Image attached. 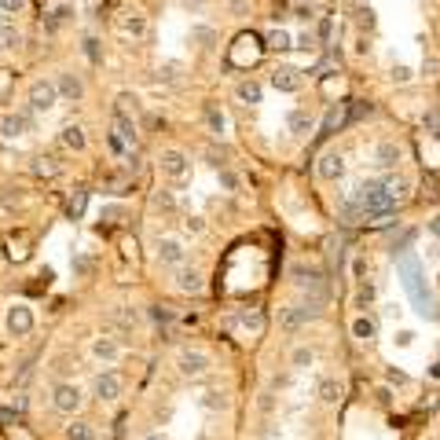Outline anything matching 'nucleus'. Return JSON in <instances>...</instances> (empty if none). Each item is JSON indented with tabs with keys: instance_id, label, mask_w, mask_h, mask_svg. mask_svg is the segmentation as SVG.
<instances>
[{
	"instance_id": "9d476101",
	"label": "nucleus",
	"mask_w": 440,
	"mask_h": 440,
	"mask_svg": "<svg viewBox=\"0 0 440 440\" xmlns=\"http://www.w3.org/2000/svg\"><path fill=\"white\" fill-rule=\"evenodd\" d=\"M55 88H59L62 100H70V103L85 100V81H81V74H74V70H62V74L55 77Z\"/></svg>"
},
{
	"instance_id": "a878e982",
	"label": "nucleus",
	"mask_w": 440,
	"mask_h": 440,
	"mask_svg": "<svg viewBox=\"0 0 440 440\" xmlns=\"http://www.w3.org/2000/svg\"><path fill=\"white\" fill-rule=\"evenodd\" d=\"M235 95H239L242 103H260V95H265V92H260V85H257V81H239Z\"/></svg>"
},
{
	"instance_id": "b1692460",
	"label": "nucleus",
	"mask_w": 440,
	"mask_h": 440,
	"mask_svg": "<svg viewBox=\"0 0 440 440\" xmlns=\"http://www.w3.org/2000/svg\"><path fill=\"white\" fill-rule=\"evenodd\" d=\"M191 44L213 48V44H217V29H213V26H191Z\"/></svg>"
},
{
	"instance_id": "2f4dec72",
	"label": "nucleus",
	"mask_w": 440,
	"mask_h": 440,
	"mask_svg": "<svg viewBox=\"0 0 440 440\" xmlns=\"http://www.w3.org/2000/svg\"><path fill=\"white\" fill-rule=\"evenodd\" d=\"M202 407H206V411H224V407H227V396L220 393V389H209V393L202 396Z\"/></svg>"
},
{
	"instance_id": "58836bf2",
	"label": "nucleus",
	"mask_w": 440,
	"mask_h": 440,
	"mask_svg": "<svg viewBox=\"0 0 440 440\" xmlns=\"http://www.w3.org/2000/svg\"><path fill=\"white\" fill-rule=\"evenodd\" d=\"M422 125H426L429 133H436V128H440V114H436V110H426V114H422Z\"/></svg>"
},
{
	"instance_id": "a19ab883",
	"label": "nucleus",
	"mask_w": 440,
	"mask_h": 440,
	"mask_svg": "<svg viewBox=\"0 0 440 440\" xmlns=\"http://www.w3.org/2000/svg\"><path fill=\"white\" fill-rule=\"evenodd\" d=\"M0 8H4L8 15H19L26 8V0H0Z\"/></svg>"
},
{
	"instance_id": "2eb2a0df",
	"label": "nucleus",
	"mask_w": 440,
	"mask_h": 440,
	"mask_svg": "<svg viewBox=\"0 0 440 440\" xmlns=\"http://www.w3.org/2000/svg\"><path fill=\"white\" fill-rule=\"evenodd\" d=\"M92 356H95V360H100V364H118L121 360V345H118V341H114V338H95L92 341Z\"/></svg>"
},
{
	"instance_id": "f03ea898",
	"label": "nucleus",
	"mask_w": 440,
	"mask_h": 440,
	"mask_svg": "<svg viewBox=\"0 0 440 440\" xmlns=\"http://www.w3.org/2000/svg\"><path fill=\"white\" fill-rule=\"evenodd\" d=\"M81 404H85V393H81V385L74 382H59L52 389V407L59 415H77L81 411Z\"/></svg>"
},
{
	"instance_id": "423d86ee",
	"label": "nucleus",
	"mask_w": 440,
	"mask_h": 440,
	"mask_svg": "<svg viewBox=\"0 0 440 440\" xmlns=\"http://www.w3.org/2000/svg\"><path fill=\"white\" fill-rule=\"evenodd\" d=\"M176 371H180L184 378H202V374L209 371V356L199 352V349H184L180 356H176Z\"/></svg>"
},
{
	"instance_id": "864d4df0",
	"label": "nucleus",
	"mask_w": 440,
	"mask_h": 440,
	"mask_svg": "<svg viewBox=\"0 0 440 440\" xmlns=\"http://www.w3.org/2000/svg\"><path fill=\"white\" fill-rule=\"evenodd\" d=\"M143 440H166V436H158V433H147Z\"/></svg>"
},
{
	"instance_id": "3c124183",
	"label": "nucleus",
	"mask_w": 440,
	"mask_h": 440,
	"mask_svg": "<svg viewBox=\"0 0 440 440\" xmlns=\"http://www.w3.org/2000/svg\"><path fill=\"white\" fill-rule=\"evenodd\" d=\"M429 232H433V235H436V239H440V213H436V217H433V220H429Z\"/></svg>"
},
{
	"instance_id": "f8f14e48",
	"label": "nucleus",
	"mask_w": 440,
	"mask_h": 440,
	"mask_svg": "<svg viewBox=\"0 0 440 440\" xmlns=\"http://www.w3.org/2000/svg\"><path fill=\"white\" fill-rule=\"evenodd\" d=\"M118 29H121L125 37H133V41H147V34H151V22H147V15L128 11V15H121Z\"/></svg>"
},
{
	"instance_id": "8fccbe9b",
	"label": "nucleus",
	"mask_w": 440,
	"mask_h": 440,
	"mask_svg": "<svg viewBox=\"0 0 440 440\" xmlns=\"http://www.w3.org/2000/svg\"><path fill=\"white\" fill-rule=\"evenodd\" d=\"M319 37H323V41L331 37V19H323V22H319Z\"/></svg>"
},
{
	"instance_id": "4c0bfd02",
	"label": "nucleus",
	"mask_w": 440,
	"mask_h": 440,
	"mask_svg": "<svg viewBox=\"0 0 440 440\" xmlns=\"http://www.w3.org/2000/svg\"><path fill=\"white\" fill-rule=\"evenodd\" d=\"M371 298H374V286H371V283H360V293H356V305L364 308V305H371Z\"/></svg>"
},
{
	"instance_id": "f257e3e1",
	"label": "nucleus",
	"mask_w": 440,
	"mask_h": 440,
	"mask_svg": "<svg viewBox=\"0 0 440 440\" xmlns=\"http://www.w3.org/2000/svg\"><path fill=\"white\" fill-rule=\"evenodd\" d=\"M154 257H158V265H166V268H184L187 246L176 235H158L154 239Z\"/></svg>"
},
{
	"instance_id": "f3484780",
	"label": "nucleus",
	"mask_w": 440,
	"mask_h": 440,
	"mask_svg": "<svg viewBox=\"0 0 440 440\" xmlns=\"http://www.w3.org/2000/svg\"><path fill=\"white\" fill-rule=\"evenodd\" d=\"M110 133H118L128 147L136 151V143H140V128H136V121L133 118H114V125H110Z\"/></svg>"
},
{
	"instance_id": "9b49d317",
	"label": "nucleus",
	"mask_w": 440,
	"mask_h": 440,
	"mask_svg": "<svg viewBox=\"0 0 440 440\" xmlns=\"http://www.w3.org/2000/svg\"><path fill=\"white\" fill-rule=\"evenodd\" d=\"M404 161V147L393 143V140H382L378 147H374V166L378 169H396Z\"/></svg>"
},
{
	"instance_id": "c756f323",
	"label": "nucleus",
	"mask_w": 440,
	"mask_h": 440,
	"mask_svg": "<svg viewBox=\"0 0 440 440\" xmlns=\"http://www.w3.org/2000/svg\"><path fill=\"white\" fill-rule=\"evenodd\" d=\"M268 48H272V52H290L293 37L286 34V29H272V34H268Z\"/></svg>"
},
{
	"instance_id": "ddd939ff",
	"label": "nucleus",
	"mask_w": 440,
	"mask_h": 440,
	"mask_svg": "<svg viewBox=\"0 0 440 440\" xmlns=\"http://www.w3.org/2000/svg\"><path fill=\"white\" fill-rule=\"evenodd\" d=\"M316 173H319V180H327V184H334V180H341L345 176V158H341L338 151H327L319 158V166H316Z\"/></svg>"
},
{
	"instance_id": "603ef678",
	"label": "nucleus",
	"mask_w": 440,
	"mask_h": 440,
	"mask_svg": "<svg viewBox=\"0 0 440 440\" xmlns=\"http://www.w3.org/2000/svg\"><path fill=\"white\" fill-rule=\"evenodd\" d=\"M429 374H433V378H440V360H436V364L429 367Z\"/></svg>"
},
{
	"instance_id": "bb28decb",
	"label": "nucleus",
	"mask_w": 440,
	"mask_h": 440,
	"mask_svg": "<svg viewBox=\"0 0 440 440\" xmlns=\"http://www.w3.org/2000/svg\"><path fill=\"white\" fill-rule=\"evenodd\" d=\"M319 400H323V404H338V400H341L338 378H319Z\"/></svg>"
},
{
	"instance_id": "412c9836",
	"label": "nucleus",
	"mask_w": 440,
	"mask_h": 440,
	"mask_svg": "<svg viewBox=\"0 0 440 440\" xmlns=\"http://www.w3.org/2000/svg\"><path fill=\"white\" fill-rule=\"evenodd\" d=\"M59 143L67 147V151H85V128H81V125H67L59 133Z\"/></svg>"
},
{
	"instance_id": "dca6fc26",
	"label": "nucleus",
	"mask_w": 440,
	"mask_h": 440,
	"mask_svg": "<svg viewBox=\"0 0 440 440\" xmlns=\"http://www.w3.org/2000/svg\"><path fill=\"white\" fill-rule=\"evenodd\" d=\"M272 88L298 92V88H301V74L293 70V67H275V70H272Z\"/></svg>"
},
{
	"instance_id": "72a5a7b5",
	"label": "nucleus",
	"mask_w": 440,
	"mask_h": 440,
	"mask_svg": "<svg viewBox=\"0 0 440 440\" xmlns=\"http://www.w3.org/2000/svg\"><path fill=\"white\" fill-rule=\"evenodd\" d=\"M85 202H88V191H85V187H77V191H74V199H70V206H67V213L77 220L81 213H85Z\"/></svg>"
},
{
	"instance_id": "39448f33",
	"label": "nucleus",
	"mask_w": 440,
	"mask_h": 440,
	"mask_svg": "<svg viewBox=\"0 0 440 440\" xmlns=\"http://www.w3.org/2000/svg\"><path fill=\"white\" fill-rule=\"evenodd\" d=\"M121 389H125L121 374L103 371V374H95V382H92V396H95V400H103V404H114V400L121 396Z\"/></svg>"
},
{
	"instance_id": "a211bd4d",
	"label": "nucleus",
	"mask_w": 440,
	"mask_h": 440,
	"mask_svg": "<svg viewBox=\"0 0 440 440\" xmlns=\"http://www.w3.org/2000/svg\"><path fill=\"white\" fill-rule=\"evenodd\" d=\"M29 169H34V176H41V180H52V176H59V161L52 154H37L34 161H29Z\"/></svg>"
},
{
	"instance_id": "ea45409f",
	"label": "nucleus",
	"mask_w": 440,
	"mask_h": 440,
	"mask_svg": "<svg viewBox=\"0 0 440 440\" xmlns=\"http://www.w3.org/2000/svg\"><path fill=\"white\" fill-rule=\"evenodd\" d=\"M184 227L191 235H199V232H206V224H202V217H184Z\"/></svg>"
},
{
	"instance_id": "6e6552de",
	"label": "nucleus",
	"mask_w": 440,
	"mask_h": 440,
	"mask_svg": "<svg viewBox=\"0 0 440 440\" xmlns=\"http://www.w3.org/2000/svg\"><path fill=\"white\" fill-rule=\"evenodd\" d=\"M8 334H15V338H26L29 331H34V308L29 305H15V308H8Z\"/></svg>"
},
{
	"instance_id": "6ab92c4d",
	"label": "nucleus",
	"mask_w": 440,
	"mask_h": 440,
	"mask_svg": "<svg viewBox=\"0 0 440 440\" xmlns=\"http://www.w3.org/2000/svg\"><path fill=\"white\" fill-rule=\"evenodd\" d=\"M136 114H140V100L133 92H121L118 100H114V118H133L136 121Z\"/></svg>"
},
{
	"instance_id": "0eeeda50",
	"label": "nucleus",
	"mask_w": 440,
	"mask_h": 440,
	"mask_svg": "<svg viewBox=\"0 0 440 440\" xmlns=\"http://www.w3.org/2000/svg\"><path fill=\"white\" fill-rule=\"evenodd\" d=\"M55 100H59V88H55V81H34V85H29V107L34 110H52L55 107Z\"/></svg>"
},
{
	"instance_id": "c9c22d12",
	"label": "nucleus",
	"mask_w": 440,
	"mask_h": 440,
	"mask_svg": "<svg viewBox=\"0 0 440 440\" xmlns=\"http://www.w3.org/2000/svg\"><path fill=\"white\" fill-rule=\"evenodd\" d=\"M338 125H341V110L334 107V110L327 114V121H323V136H331V133H334V128H338Z\"/></svg>"
},
{
	"instance_id": "473e14b6",
	"label": "nucleus",
	"mask_w": 440,
	"mask_h": 440,
	"mask_svg": "<svg viewBox=\"0 0 440 440\" xmlns=\"http://www.w3.org/2000/svg\"><path fill=\"white\" fill-rule=\"evenodd\" d=\"M290 364H293V367H298V371H305V367H312V364H316V352L301 345V349H293V356H290Z\"/></svg>"
},
{
	"instance_id": "393cba45",
	"label": "nucleus",
	"mask_w": 440,
	"mask_h": 440,
	"mask_svg": "<svg viewBox=\"0 0 440 440\" xmlns=\"http://www.w3.org/2000/svg\"><path fill=\"white\" fill-rule=\"evenodd\" d=\"M382 187L389 191V199H404V194H407V180H404V176H396V173H389V176H382Z\"/></svg>"
},
{
	"instance_id": "aec40b11",
	"label": "nucleus",
	"mask_w": 440,
	"mask_h": 440,
	"mask_svg": "<svg viewBox=\"0 0 440 440\" xmlns=\"http://www.w3.org/2000/svg\"><path fill=\"white\" fill-rule=\"evenodd\" d=\"M290 279L298 283V286H319V272L312 268V265H290Z\"/></svg>"
},
{
	"instance_id": "cd10ccee",
	"label": "nucleus",
	"mask_w": 440,
	"mask_h": 440,
	"mask_svg": "<svg viewBox=\"0 0 440 440\" xmlns=\"http://www.w3.org/2000/svg\"><path fill=\"white\" fill-rule=\"evenodd\" d=\"M19 44H22V34H19V29H15L11 22H0V48L8 52V48H19Z\"/></svg>"
},
{
	"instance_id": "79ce46f5",
	"label": "nucleus",
	"mask_w": 440,
	"mask_h": 440,
	"mask_svg": "<svg viewBox=\"0 0 440 440\" xmlns=\"http://www.w3.org/2000/svg\"><path fill=\"white\" fill-rule=\"evenodd\" d=\"M15 415H19V407H0V426H11Z\"/></svg>"
},
{
	"instance_id": "4be33fe9",
	"label": "nucleus",
	"mask_w": 440,
	"mask_h": 440,
	"mask_svg": "<svg viewBox=\"0 0 440 440\" xmlns=\"http://www.w3.org/2000/svg\"><path fill=\"white\" fill-rule=\"evenodd\" d=\"M312 128H316V118H312L308 110H293V114H290V133H293V136H308Z\"/></svg>"
},
{
	"instance_id": "f704fd0d",
	"label": "nucleus",
	"mask_w": 440,
	"mask_h": 440,
	"mask_svg": "<svg viewBox=\"0 0 440 440\" xmlns=\"http://www.w3.org/2000/svg\"><path fill=\"white\" fill-rule=\"evenodd\" d=\"M154 209H166V213H173V209H176V194H173V191H158V194H154Z\"/></svg>"
},
{
	"instance_id": "c85d7f7f",
	"label": "nucleus",
	"mask_w": 440,
	"mask_h": 440,
	"mask_svg": "<svg viewBox=\"0 0 440 440\" xmlns=\"http://www.w3.org/2000/svg\"><path fill=\"white\" fill-rule=\"evenodd\" d=\"M67 440H95L92 422H70V426H67Z\"/></svg>"
},
{
	"instance_id": "de8ad7c7",
	"label": "nucleus",
	"mask_w": 440,
	"mask_h": 440,
	"mask_svg": "<svg viewBox=\"0 0 440 440\" xmlns=\"http://www.w3.org/2000/svg\"><path fill=\"white\" fill-rule=\"evenodd\" d=\"M385 378H389V382H396V385H404V382H407V374H404V371H389Z\"/></svg>"
},
{
	"instance_id": "09e8293b",
	"label": "nucleus",
	"mask_w": 440,
	"mask_h": 440,
	"mask_svg": "<svg viewBox=\"0 0 440 440\" xmlns=\"http://www.w3.org/2000/svg\"><path fill=\"white\" fill-rule=\"evenodd\" d=\"M85 48H88V55H92V62H100V48H95V41H85Z\"/></svg>"
},
{
	"instance_id": "37998d69",
	"label": "nucleus",
	"mask_w": 440,
	"mask_h": 440,
	"mask_svg": "<svg viewBox=\"0 0 440 440\" xmlns=\"http://www.w3.org/2000/svg\"><path fill=\"white\" fill-rule=\"evenodd\" d=\"M389 77H393V81H400V85H404V81H411V67H393V74H389Z\"/></svg>"
},
{
	"instance_id": "c03bdc74",
	"label": "nucleus",
	"mask_w": 440,
	"mask_h": 440,
	"mask_svg": "<svg viewBox=\"0 0 440 440\" xmlns=\"http://www.w3.org/2000/svg\"><path fill=\"white\" fill-rule=\"evenodd\" d=\"M114 319H118V323H136V312H128V308H118V312H114Z\"/></svg>"
},
{
	"instance_id": "5fc2aeb1",
	"label": "nucleus",
	"mask_w": 440,
	"mask_h": 440,
	"mask_svg": "<svg viewBox=\"0 0 440 440\" xmlns=\"http://www.w3.org/2000/svg\"><path fill=\"white\" fill-rule=\"evenodd\" d=\"M184 4H194V8H199V4H202V0H184Z\"/></svg>"
},
{
	"instance_id": "7c9ffc66",
	"label": "nucleus",
	"mask_w": 440,
	"mask_h": 440,
	"mask_svg": "<svg viewBox=\"0 0 440 440\" xmlns=\"http://www.w3.org/2000/svg\"><path fill=\"white\" fill-rule=\"evenodd\" d=\"M206 121H209V133H217V136H224V128H227V118L217 110V107H206Z\"/></svg>"
},
{
	"instance_id": "1a4fd4ad",
	"label": "nucleus",
	"mask_w": 440,
	"mask_h": 440,
	"mask_svg": "<svg viewBox=\"0 0 440 440\" xmlns=\"http://www.w3.org/2000/svg\"><path fill=\"white\" fill-rule=\"evenodd\" d=\"M312 316H316L312 305H290V308H283V312H279V327H283L286 334H293V331H301Z\"/></svg>"
},
{
	"instance_id": "7ed1b4c3",
	"label": "nucleus",
	"mask_w": 440,
	"mask_h": 440,
	"mask_svg": "<svg viewBox=\"0 0 440 440\" xmlns=\"http://www.w3.org/2000/svg\"><path fill=\"white\" fill-rule=\"evenodd\" d=\"M158 169H161V176H169V180H184L191 173V158L180 147H166V151L158 154Z\"/></svg>"
},
{
	"instance_id": "20e7f679",
	"label": "nucleus",
	"mask_w": 440,
	"mask_h": 440,
	"mask_svg": "<svg viewBox=\"0 0 440 440\" xmlns=\"http://www.w3.org/2000/svg\"><path fill=\"white\" fill-rule=\"evenodd\" d=\"M34 128V114L29 110H11V114H0V140H19Z\"/></svg>"
},
{
	"instance_id": "49530a36",
	"label": "nucleus",
	"mask_w": 440,
	"mask_h": 440,
	"mask_svg": "<svg viewBox=\"0 0 440 440\" xmlns=\"http://www.w3.org/2000/svg\"><path fill=\"white\" fill-rule=\"evenodd\" d=\"M411 341H415V334H411V331H400V334H396V345H400V349H407Z\"/></svg>"
},
{
	"instance_id": "e433bc0d",
	"label": "nucleus",
	"mask_w": 440,
	"mask_h": 440,
	"mask_svg": "<svg viewBox=\"0 0 440 440\" xmlns=\"http://www.w3.org/2000/svg\"><path fill=\"white\" fill-rule=\"evenodd\" d=\"M220 187H224V191H235V187H239V176L227 169V166L220 169Z\"/></svg>"
},
{
	"instance_id": "4468645a",
	"label": "nucleus",
	"mask_w": 440,
	"mask_h": 440,
	"mask_svg": "<svg viewBox=\"0 0 440 440\" xmlns=\"http://www.w3.org/2000/svg\"><path fill=\"white\" fill-rule=\"evenodd\" d=\"M176 290H180V293H191V298H199V293L206 290L202 272H199V268H180V272H176Z\"/></svg>"
},
{
	"instance_id": "5701e85b",
	"label": "nucleus",
	"mask_w": 440,
	"mask_h": 440,
	"mask_svg": "<svg viewBox=\"0 0 440 440\" xmlns=\"http://www.w3.org/2000/svg\"><path fill=\"white\" fill-rule=\"evenodd\" d=\"M374 334H378L374 319H367V316H356V319H352V338H356V341H374Z\"/></svg>"
},
{
	"instance_id": "a18cd8bd",
	"label": "nucleus",
	"mask_w": 440,
	"mask_h": 440,
	"mask_svg": "<svg viewBox=\"0 0 440 440\" xmlns=\"http://www.w3.org/2000/svg\"><path fill=\"white\" fill-rule=\"evenodd\" d=\"M298 48H305V52H312V48H316V37H312V34H301V37H298Z\"/></svg>"
}]
</instances>
